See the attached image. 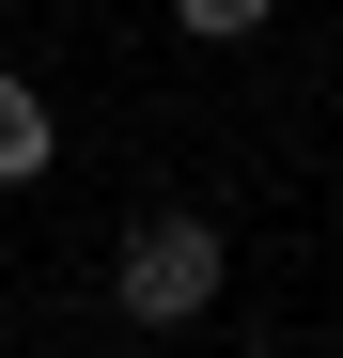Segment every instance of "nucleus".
Returning a JSON list of instances; mask_svg holds the SVG:
<instances>
[{
  "label": "nucleus",
  "instance_id": "obj_1",
  "mask_svg": "<svg viewBox=\"0 0 343 358\" xmlns=\"http://www.w3.org/2000/svg\"><path fill=\"white\" fill-rule=\"evenodd\" d=\"M218 280H234V250H218V218H141L125 265H109V296H125V327H203Z\"/></svg>",
  "mask_w": 343,
  "mask_h": 358
},
{
  "label": "nucleus",
  "instance_id": "obj_2",
  "mask_svg": "<svg viewBox=\"0 0 343 358\" xmlns=\"http://www.w3.org/2000/svg\"><path fill=\"white\" fill-rule=\"evenodd\" d=\"M47 156H63V109H47L31 78H0V187H31Z\"/></svg>",
  "mask_w": 343,
  "mask_h": 358
},
{
  "label": "nucleus",
  "instance_id": "obj_3",
  "mask_svg": "<svg viewBox=\"0 0 343 358\" xmlns=\"http://www.w3.org/2000/svg\"><path fill=\"white\" fill-rule=\"evenodd\" d=\"M172 16H188V31H203V47H250V31H265V16H281V0H172Z\"/></svg>",
  "mask_w": 343,
  "mask_h": 358
}]
</instances>
